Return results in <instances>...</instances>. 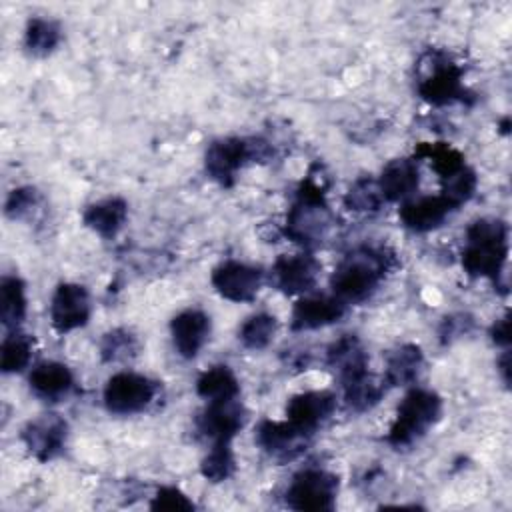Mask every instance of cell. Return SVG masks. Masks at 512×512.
Returning a JSON list of instances; mask_svg holds the SVG:
<instances>
[{
	"mask_svg": "<svg viewBox=\"0 0 512 512\" xmlns=\"http://www.w3.org/2000/svg\"><path fill=\"white\" fill-rule=\"evenodd\" d=\"M216 292L230 302H252L262 288L264 272L238 260H226L212 270L210 276Z\"/></svg>",
	"mask_w": 512,
	"mask_h": 512,
	"instance_id": "9c48e42d",
	"label": "cell"
},
{
	"mask_svg": "<svg viewBox=\"0 0 512 512\" xmlns=\"http://www.w3.org/2000/svg\"><path fill=\"white\" fill-rule=\"evenodd\" d=\"M60 38H62L60 26H58V22H54L50 18L32 16L26 22L24 46L34 56H48L50 52H54L56 46L60 44Z\"/></svg>",
	"mask_w": 512,
	"mask_h": 512,
	"instance_id": "4316f807",
	"label": "cell"
},
{
	"mask_svg": "<svg viewBox=\"0 0 512 512\" xmlns=\"http://www.w3.org/2000/svg\"><path fill=\"white\" fill-rule=\"evenodd\" d=\"M490 336H492L494 344L508 348V344H510V318H508V314L502 316V318H498V320L492 324Z\"/></svg>",
	"mask_w": 512,
	"mask_h": 512,
	"instance_id": "8d00e7d4",
	"label": "cell"
},
{
	"mask_svg": "<svg viewBox=\"0 0 512 512\" xmlns=\"http://www.w3.org/2000/svg\"><path fill=\"white\" fill-rule=\"evenodd\" d=\"M32 348H34V340L24 332L14 330L8 336H4L2 348H0L2 372L14 374V372H22L24 368H28V364L32 360Z\"/></svg>",
	"mask_w": 512,
	"mask_h": 512,
	"instance_id": "83f0119b",
	"label": "cell"
},
{
	"mask_svg": "<svg viewBox=\"0 0 512 512\" xmlns=\"http://www.w3.org/2000/svg\"><path fill=\"white\" fill-rule=\"evenodd\" d=\"M276 330H278L276 316L268 312H258L244 320V324L238 330V340L248 350H262L272 342Z\"/></svg>",
	"mask_w": 512,
	"mask_h": 512,
	"instance_id": "f1b7e54d",
	"label": "cell"
},
{
	"mask_svg": "<svg viewBox=\"0 0 512 512\" xmlns=\"http://www.w3.org/2000/svg\"><path fill=\"white\" fill-rule=\"evenodd\" d=\"M392 266V256L378 246H356L334 268L330 286L342 302H362L370 298Z\"/></svg>",
	"mask_w": 512,
	"mask_h": 512,
	"instance_id": "6da1fadb",
	"label": "cell"
},
{
	"mask_svg": "<svg viewBox=\"0 0 512 512\" xmlns=\"http://www.w3.org/2000/svg\"><path fill=\"white\" fill-rule=\"evenodd\" d=\"M312 434L296 428L294 424L286 422H274V420H262L256 428V444L274 460L286 462L298 458Z\"/></svg>",
	"mask_w": 512,
	"mask_h": 512,
	"instance_id": "4fadbf2b",
	"label": "cell"
},
{
	"mask_svg": "<svg viewBox=\"0 0 512 512\" xmlns=\"http://www.w3.org/2000/svg\"><path fill=\"white\" fill-rule=\"evenodd\" d=\"M332 226V214L324 198V186L312 174L300 184L296 202L292 204L284 234L302 246L320 244Z\"/></svg>",
	"mask_w": 512,
	"mask_h": 512,
	"instance_id": "3957f363",
	"label": "cell"
},
{
	"mask_svg": "<svg viewBox=\"0 0 512 512\" xmlns=\"http://www.w3.org/2000/svg\"><path fill=\"white\" fill-rule=\"evenodd\" d=\"M424 364V356L420 346L416 344H402L392 350L386 358V374L384 382L388 386H406L412 384Z\"/></svg>",
	"mask_w": 512,
	"mask_h": 512,
	"instance_id": "603a6c76",
	"label": "cell"
},
{
	"mask_svg": "<svg viewBox=\"0 0 512 512\" xmlns=\"http://www.w3.org/2000/svg\"><path fill=\"white\" fill-rule=\"evenodd\" d=\"M414 156L430 160L440 180H446L468 166L464 154L446 142H420L414 150Z\"/></svg>",
	"mask_w": 512,
	"mask_h": 512,
	"instance_id": "484cf974",
	"label": "cell"
},
{
	"mask_svg": "<svg viewBox=\"0 0 512 512\" xmlns=\"http://www.w3.org/2000/svg\"><path fill=\"white\" fill-rule=\"evenodd\" d=\"M470 326H472V320L466 314L446 316L440 326V338H442V342H450V340L466 334L470 330Z\"/></svg>",
	"mask_w": 512,
	"mask_h": 512,
	"instance_id": "d590c367",
	"label": "cell"
},
{
	"mask_svg": "<svg viewBox=\"0 0 512 512\" xmlns=\"http://www.w3.org/2000/svg\"><path fill=\"white\" fill-rule=\"evenodd\" d=\"M28 382L36 396L48 402H58L72 390L74 376L66 364L46 360L32 368Z\"/></svg>",
	"mask_w": 512,
	"mask_h": 512,
	"instance_id": "44dd1931",
	"label": "cell"
},
{
	"mask_svg": "<svg viewBox=\"0 0 512 512\" xmlns=\"http://www.w3.org/2000/svg\"><path fill=\"white\" fill-rule=\"evenodd\" d=\"M458 208L442 194L420 196L400 206L398 218L412 232H430L444 224V220Z\"/></svg>",
	"mask_w": 512,
	"mask_h": 512,
	"instance_id": "d6986e66",
	"label": "cell"
},
{
	"mask_svg": "<svg viewBox=\"0 0 512 512\" xmlns=\"http://www.w3.org/2000/svg\"><path fill=\"white\" fill-rule=\"evenodd\" d=\"M286 504L292 510L328 512L334 510L338 496V476L322 468H306L294 474L288 490Z\"/></svg>",
	"mask_w": 512,
	"mask_h": 512,
	"instance_id": "52a82bcc",
	"label": "cell"
},
{
	"mask_svg": "<svg viewBox=\"0 0 512 512\" xmlns=\"http://www.w3.org/2000/svg\"><path fill=\"white\" fill-rule=\"evenodd\" d=\"M346 314V302L336 296H306L298 300L290 314L294 332L316 330L338 322Z\"/></svg>",
	"mask_w": 512,
	"mask_h": 512,
	"instance_id": "e0dca14e",
	"label": "cell"
},
{
	"mask_svg": "<svg viewBox=\"0 0 512 512\" xmlns=\"http://www.w3.org/2000/svg\"><path fill=\"white\" fill-rule=\"evenodd\" d=\"M20 438L38 462H50L66 446L68 424L58 414H42L22 428Z\"/></svg>",
	"mask_w": 512,
	"mask_h": 512,
	"instance_id": "8fae6325",
	"label": "cell"
},
{
	"mask_svg": "<svg viewBox=\"0 0 512 512\" xmlns=\"http://www.w3.org/2000/svg\"><path fill=\"white\" fill-rule=\"evenodd\" d=\"M380 194L386 202H398L408 198L418 190L420 184V170L416 160L412 158H396L390 160L376 180Z\"/></svg>",
	"mask_w": 512,
	"mask_h": 512,
	"instance_id": "ffe728a7",
	"label": "cell"
},
{
	"mask_svg": "<svg viewBox=\"0 0 512 512\" xmlns=\"http://www.w3.org/2000/svg\"><path fill=\"white\" fill-rule=\"evenodd\" d=\"M382 202L384 198L380 194L378 182L368 176L358 178L344 196V204L356 212H376Z\"/></svg>",
	"mask_w": 512,
	"mask_h": 512,
	"instance_id": "1f68e13d",
	"label": "cell"
},
{
	"mask_svg": "<svg viewBox=\"0 0 512 512\" xmlns=\"http://www.w3.org/2000/svg\"><path fill=\"white\" fill-rule=\"evenodd\" d=\"M246 410L238 398L206 402V408L198 414L196 426L204 438L216 442H232V438L244 428Z\"/></svg>",
	"mask_w": 512,
	"mask_h": 512,
	"instance_id": "7c38bea8",
	"label": "cell"
},
{
	"mask_svg": "<svg viewBox=\"0 0 512 512\" xmlns=\"http://www.w3.org/2000/svg\"><path fill=\"white\" fill-rule=\"evenodd\" d=\"M320 272V262L308 254L280 256L272 266V284L284 294H304L314 288Z\"/></svg>",
	"mask_w": 512,
	"mask_h": 512,
	"instance_id": "5bb4252c",
	"label": "cell"
},
{
	"mask_svg": "<svg viewBox=\"0 0 512 512\" xmlns=\"http://www.w3.org/2000/svg\"><path fill=\"white\" fill-rule=\"evenodd\" d=\"M502 132H504V134L508 132V118H504V120H502Z\"/></svg>",
	"mask_w": 512,
	"mask_h": 512,
	"instance_id": "f35d334b",
	"label": "cell"
},
{
	"mask_svg": "<svg viewBox=\"0 0 512 512\" xmlns=\"http://www.w3.org/2000/svg\"><path fill=\"white\" fill-rule=\"evenodd\" d=\"M274 154V148L262 138H218L212 140L204 154L206 174L228 188L234 184L236 174L250 162H264Z\"/></svg>",
	"mask_w": 512,
	"mask_h": 512,
	"instance_id": "5b68a950",
	"label": "cell"
},
{
	"mask_svg": "<svg viewBox=\"0 0 512 512\" xmlns=\"http://www.w3.org/2000/svg\"><path fill=\"white\" fill-rule=\"evenodd\" d=\"M136 336L124 328H116L104 334L100 342V356L104 362H122L136 356Z\"/></svg>",
	"mask_w": 512,
	"mask_h": 512,
	"instance_id": "d6a6232c",
	"label": "cell"
},
{
	"mask_svg": "<svg viewBox=\"0 0 512 512\" xmlns=\"http://www.w3.org/2000/svg\"><path fill=\"white\" fill-rule=\"evenodd\" d=\"M210 330H212L210 316L198 308L182 310L170 322L172 344L176 352L186 360L198 356V352L202 350V346L210 336Z\"/></svg>",
	"mask_w": 512,
	"mask_h": 512,
	"instance_id": "2e32d148",
	"label": "cell"
},
{
	"mask_svg": "<svg viewBox=\"0 0 512 512\" xmlns=\"http://www.w3.org/2000/svg\"><path fill=\"white\" fill-rule=\"evenodd\" d=\"M128 218V204L120 196L98 200L84 208L82 222L102 238H114Z\"/></svg>",
	"mask_w": 512,
	"mask_h": 512,
	"instance_id": "7402d4cb",
	"label": "cell"
},
{
	"mask_svg": "<svg viewBox=\"0 0 512 512\" xmlns=\"http://www.w3.org/2000/svg\"><path fill=\"white\" fill-rule=\"evenodd\" d=\"M236 460L230 442H216L200 462V474L210 482H224L234 474Z\"/></svg>",
	"mask_w": 512,
	"mask_h": 512,
	"instance_id": "4dcf8cb0",
	"label": "cell"
},
{
	"mask_svg": "<svg viewBox=\"0 0 512 512\" xmlns=\"http://www.w3.org/2000/svg\"><path fill=\"white\" fill-rule=\"evenodd\" d=\"M38 200H40V194L36 188H32V186L14 188L6 198L4 212L12 220H22L38 206Z\"/></svg>",
	"mask_w": 512,
	"mask_h": 512,
	"instance_id": "836d02e7",
	"label": "cell"
},
{
	"mask_svg": "<svg viewBox=\"0 0 512 512\" xmlns=\"http://www.w3.org/2000/svg\"><path fill=\"white\" fill-rule=\"evenodd\" d=\"M26 316V286L18 276H4L0 282V320L4 328L16 330Z\"/></svg>",
	"mask_w": 512,
	"mask_h": 512,
	"instance_id": "d4e9b609",
	"label": "cell"
},
{
	"mask_svg": "<svg viewBox=\"0 0 512 512\" xmlns=\"http://www.w3.org/2000/svg\"><path fill=\"white\" fill-rule=\"evenodd\" d=\"M508 260V226L500 218H478L466 228L462 268L472 278L500 280Z\"/></svg>",
	"mask_w": 512,
	"mask_h": 512,
	"instance_id": "7a4b0ae2",
	"label": "cell"
},
{
	"mask_svg": "<svg viewBox=\"0 0 512 512\" xmlns=\"http://www.w3.org/2000/svg\"><path fill=\"white\" fill-rule=\"evenodd\" d=\"M442 416V398L428 388H412L396 408V418L386 436L396 450L416 444Z\"/></svg>",
	"mask_w": 512,
	"mask_h": 512,
	"instance_id": "277c9868",
	"label": "cell"
},
{
	"mask_svg": "<svg viewBox=\"0 0 512 512\" xmlns=\"http://www.w3.org/2000/svg\"><path fill=\"white\" fill-rule=\"evenodd\" d=\"M90 320V294L82 284L62 282L50 300V322L58 334L86 326Z\"/></svg>",
	"mask_w": 512,
	"mask_h": 512,
	"instance_id": "30bf717a",
	"label": "cell"
},
{
	"mask_svg": "<svg viewBox=\"0 0 512 512\" xmlns=\"http://www.w3.org/2000/svg\"><path fill=\"white\" fill-rule=\"evenodd\" d=\"M336 410V396L328 390H310L292 396L286 404V420L296 428L314 434Z\"/></svg>",
	"mask_w": 512,
	"mask_h": 512,
	"instance_id": "9a60e30c",
	"label": "cell"
},
{
	"mask_svg": "<svg viewBox=\"0 0 512 512\" xmlns=\"http://www.w3.org/2000/svg\"><path fill=\"white\" fill-rule=\"evenodd\" d=\"M326 362L332 370H336L342 386L370 374L368 354L356 334H344L332 342L326 350Z\"/></svg>",
	"mask_w": 512,
	"mask_h": 512,
	"instance_id": "ac0fdd59",
	"label": "cell"
},
{
	"mask_svg": "<svg viewBox=\"0 0 512 512\" xmlns=\"http://www.w3.org/2000/svg\"><path fill=\"white\" fill-rule=\"evenodd\" d=\"M194 502L176 486H160L150 500V510L162 512H190L194 510Z\"/></svg>",
	"mask_w": 512,
	"mask_h": 512,
	"instance_id": "e575fe53",
	"label": "cell"
},
{
	"mask_svg": "<svg viewBox=\"0 0 512 512\" xmlns=\"http://www.w3.org/2000/svg\"><path fill=\"white\" fill-rule=\"evenodd\" d=\"M342 390H344V402L352 412H366L380 402L386 388H384V382L378 384L370 374H366L364 378L342 386Z\"/></svg>",
	"mask_w": 512,
	"mask_h": 512,
	"instance_id": "f546056e",
	"label": "cell"
},
{
	"mask_svg": "<svg viewBox=\"0 0 512 512\" xmlns=\"http://www.w3.org/2000/svg\"><path fill=\"white\" fill-rule=\"evenodd\" d=\"M196 392L202 396L206 402H216V400H232L238 398L240 394V384L234 372L224 366H212L204 370L198 380H196Z\"/></svg>",
	"mask_w": 512,
	"mask_h": 512,
	"instance_id": "cb8c5ba5",
	"label": "cell"
},
{
	"mask_svg": "<svg viewBox=\"0 0 512 512\" xmlns=\"http://www.w3.org/2000/svg\"><path fill=\"white\" fill-rule=\"evenodd\" d=\"M158 384L138 372H116L104 386V404L112 414H138L156 398Z\"/></svg>",
	"mask_w": 512,
	"mask_h": 512,
	"instance_id": "ba28073f",
	"label": "cell"
},
{
	"mask_svg": "<svg viewBox=\"0 0 512 512\" xmlns=\"http://www.w3.org/2000/svg\"><path fill=\"white\" fill-rule=\"evenodd\" d=\"M498 372H500L504 384L508 386L510 384V352L508 350H504L500 360H498Z\"/></svg>",
	"mask_w": 512,
	"mask_h": 512,
	"instance_id": "74e56055",
	"label": "cell"
},
{
	"mask_svg": "<svg viewBox=\"0 0 512 512\" xmlns=\"http://www.w3.org/2000/svg\"><path fill=\"white\" fill-rule=\"evenodd\" d=\"M430 66H426V74L418 80V94L432 106H448V104H472L476 100L474 92H470L462 82V68L452 62L446 54H428Z\"/></svg>",
	"mask_w": 512,
	"mask_h": 512,
	"instance_id": "8992f818",
	"label": "cell"
}]
</instances>
